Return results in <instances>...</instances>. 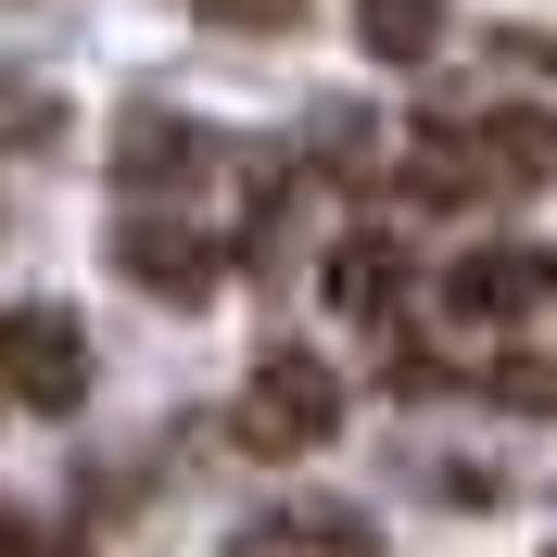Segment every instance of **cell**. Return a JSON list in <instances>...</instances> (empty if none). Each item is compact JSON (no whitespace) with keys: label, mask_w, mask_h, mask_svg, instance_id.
I'll return each mask as SVG.
<instances>
[{"label":"cell","mask_w":557,"mask_h":557,"mask_svg":"<svg viewBox=\"0 0 557 557\" xmlns=\"http://www.w3.org/2000/svg\"><path fill=\"white\" fill-rule=\"evenodd\" d=\"M494 393H507V406H557V355H507Z\"/></svg>","instance_id":"obj_9"},{"label":"cell","mask_w":557,"mask_h":557,"mask_svg":"<svg viewBox=\"0 0 557 557\" xmlns=\"http://www.w3.org/2000/svg\"><path fill=\"white\" fill-rule=\"evenodd\" d=\"M76 393H89V330L64 305H0V406L64 418Z\"/></svg>","instance_id":"obj_3"},{"label":"cell","mask_w":557,"mask_h":557,"mask_svg":"<svg viewBox=\"0 0 557 557\" xmlns=\"http://www.w3.org/2000/svg\"><path fill=\"white\" fill-rule=\"evenodd\" d=\"M127 278H152V292H215V242L203 228H165V215H127Z\"/></svg>","instance_id":"obj_6"},{"label":"cell","mask_w":557,"mask_h":557,"mask_svg":"<svg viewBox=\"0 0 557 557\" xmlns=\"http://www.w3.org/2000/svg\"><path fill=\"white\" fill-rule=\"evenodd\" d=\"M330 305H343V317H368V330H381V317L406 305V242H393V228H355V242L330 253Z\"/></svg>","instance_id":"obj_5"},{"label":"cell","mask_w":557,"mask_h":557,"mask_svg":"<svg viewBox=\"0 0 557 557\" xmlns=\"http://www.w3.org/2000/svg\"><path fill=\"white\" fill-rule=\"evenodd\" d=\"M545 177H557V114H532V102H456V114H418V139H406V190H431V203L545 190Z\"/></svg>","instance_id":"obj_1"},{"label":"cell","mask_w":557,"mask_h":557,"mask_svg":"<svg viewBox=\"0 0 557 557\" xmlns=\"http://www.w3.org/2000/svg\"><path fill=\"white\" fill-rule=\"evenodd\" d=\"M215 13H228V26H278V0H215Z\"/></svg>","instance_id":"obj_10"},{"label":"cell","mask_w":557,"mask_h":557,"mask_svg":"<svg viewBox=\"0 0 557 557\" xmlns=\"http://www.w3.org/2000/svg\"><path fill=\"white\" fill-rule=\"evenodd\" d=\"M228 431H242V456H317L343 431V381L317 355H267L242 381V406H228Z\"/></svg>","instance_id":"obj_2"},{"label":"cell","mask_w":557,"mask_h":557,"mask_svg":"<svg viewBox=\"0 0 557 557\" xmlns=\"http://www.w3.org/2000/svg\"><path fill=\"white\" fill-rule=\"evenodd\" d=\"M355 38H368V64H431L444 51V0H355Z\"/></svg>","instance_id":"obj_7"},{"label":"cell","mask_w":557,"mask_h":557,"mask_svg":"<svg viewBox=\"0 0 557 557\" xmlns=\"http://www.w3.org/2000/svg\"><path fill=\"white\" fill-rule=\"evenodd\" d=\"M278 545H305V557H381V532L355 520V507H278V532L253 557H278Z\"/></svg>","instance_id":"obj_8"},{"label":"cell","mask_w":557,"mask_h":557,"mask_svg":"<svg viewBox=\"0 0 557 557\" xmlns=\"http://www.w3.org/2000/svg\"><path fill=\"white\" fill-rule=\"evenodd\" d=\"M557 305V253L545 242H482L444 267V317H469V330H507V317H545Z\"/></svg>","instance_id":"obj_4"}]
</instances>
